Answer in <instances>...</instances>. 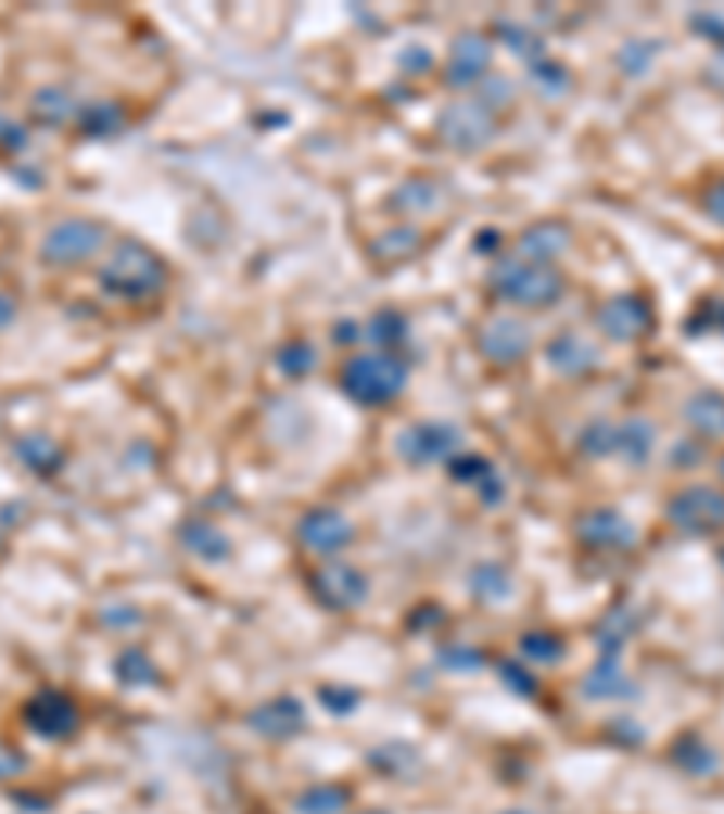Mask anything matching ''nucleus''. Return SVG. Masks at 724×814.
I'll return each mask as SVG.
<instances>
[{
  "label": "nucleus",
  "mask_w": 724,
  "mask_h": 814,
  "mask_svg": "<svg viewBox=\"0 0 724 814\" xmlns=\"http://www.w3.org/2000/svg\"><path fill=\"white\" fill-rule=\"evenodd\" d=\"M99 282L113 297H127V301H142L160 293V287L167 282L164 260H160L153 250L142 243H120L110 254V260L99 271Z\"/></svg>",
  "instance_id": "nucleus-1"
},
{
  "label": "nucleus",
  "mask_w": 724,
  "mask_h": 814,
  "mask_svg": "<svg viewBox=\"0 0 724 814\" xmlns=\"http://www.w3.org/2000/svg\"><path fill=\"white\" fill-rule=\"evenodd\" d=\"M341 387L359 406H384L406 387V363L392 352L352 355L341 369Z\"/></svg>",
  "instance_id": "nucleus-2"
},
{
  "label": "nucleus",
  "mask_w": 724,
  "mask_h": 814,
  "mask_svg": "<svg viewBox=\"0 0 724 814\" xmlns=\"http://www.w3.org/2000/svg\"><path fill=\"white\" fill-rule=\"evenodd\" d=\"M493 290L522 308H547L566 293V282L544 260H504L493 268Z\"/></svg>",
  "instance_id": "nucleus-3"
},
{
  "label": "nucleus",
  "mask_w": 724,
  "mask_h": 814,
  "mask_svg": "<svg viewBox=\"0 0 724 814\" xmlns=\"http://www.w3.org/2000/svg\"><path fill=\"white\" fill-rule=\"evenodd\" d=\"M670 525L688 536H710L724 529V493L710 485H688L670 499L666 507Z\"/></svg>",
  "instance_id": "nucleus-4"
},
{
  "label": "nucleus",
  "mask_w": 724,
  "mask_h": 814,
  "mask_svg": "<svg viewBox=\"0 0 724 814\" xmlns=\"http://www.w3.org/2000/svg\"><path fill=\"white\" fill-rule=\"evenodd\" d=\"M105 243V228L88 217H66V221L51 225L45 243H40V257L51 265H80L91 254H99Z\"/></svg>",
  "instance_id": "nucleus-5"
},
{
  "label": "nucleus",
  "mask_w": 724,
  "mask_h": 814,
  "mask_svg": "<svg viewBox=\"0 0 724 814\" xmlns=\"http://www.w3.org/2000/svg\"><path fill=\"white\" fill-rule=\"evenodd\" d=\"M460 449V431L449 428L442 420H424L414 423L398 434V453L406 456L409 463H439V460H453Z\"/></svg>",
  "instance_id": "nucleus-6"
},
{
  "label": "nucleus",
  "mask_w": 724,
  "mask_h": 814,
  "mask_svg": "<svg viewBox=\"0 0 724 814\" xmlns=\"http://www.w3.org/2000/svg\"><path fill=\"white\" fill-rule=\"evenodd\" d=\"M598 330L612 341H637L652 330V308L648 301L634 297V293H620V297L605 301L598 311Z\"/></svg>",
  "instance_id": "nucleus-7"
},
{
  "label": "nucleus",
  "mask_w": 724,
  "mask_h": 814,
  "mask_svg": "<svg viewBox=\"0 0 724 814\" xmlns=\"http://www.w3.org/2000/svg\"><path fill=\"white\" fill-rule=\"evenodd\" d=\"M23 716H26V724L45 738H69L80 724L77 705H73L69 695H62V691L34 695V699L26 702Z\"/></svg>",
  "instance_id": "nucleus-8"
},
{
  "label": "nucleus",
  "mask_w": 724,
  "mask_h": 814,
  "mask_svg": "<svg viewBox=\"0 0 724 814\" xmlns=\"http://www.w3.org/2000/svg\"><path fill=\"white\" fill-rule=\"evenodd\" d=\"M479 344H482V355L490 358V363L515 366L529 355L533 333H529V326L522 319H507V315H500V319H490L482 326Z\"/></svg>",
  "instance_id": "nucleus-9"
},
{
  "label": "nucleus",
  "mask_w": 724,
  "mask_h": 814,
  "mask_svg": "<svg viewBox=\"0 0 724 814\" xmlns=\"http://www.w3.org/2000/svg\"><path fill=\"white\" fill-rule=\"evenodd\" d=\"M316 594L327 608H338V612H348V608H359L370 594V583L359 569L344 561H330L327 569L316 572Z\"/></svg>",
  "instance_id": "nucleus-10"
},
{
  "label": "nucleus",
  "mask_w": 724,
  "mask_h": 814,
  "mask_svg": "<svg viewBox=\"0 0 724 814\" xmlns=\"http://www.w3.org/2000/svg\"><path fill=\"white\" fill-rule=\"evenodd\" d=\"M352 536H355V529H352V521L341 514V510L316 507V510H308V514L301 518V543H305L308 550L322 554V558L341 554L352 543Z\"/></svg>",
  "instance_id": "nucleus-11"
},
{
  "label": "nucleus",
  "mask_w": 724,
  "mask_h": 814,
  "mask_svg": "<svg viewBox=\"0 0 724 814\" xmlns=\"http://www.w3.org/2000/svg\"><path fill=\"white\" fill-rule=\"evenodd\" d=\"M493 135H496V124L490 119V113L474 102H457L442 113V138H446L449 145H457L460 152L482 149Z\"/></svg>",
  "instance_id": "nucleus-12"
},
{
  "label": "nucleus",
  "mask_w": 724,
  "mask_h": 814,
  "mask_svg": "<svg viewBox=\"0 0 724 814\" xmlns=\"http://www.w3.org/2000/svg\"><path fill=\"white\" fill-rule=\"evenodd\" d=\"M251 721V727L257 735L265 738H276V742H283V738H294L305 732V705H301L297 699H290V695H279V699H268L262 702L257 710L246 716Z\"/></svg>",
  "instance_id": "nucleus-13"
},
{
  "label": "nucleus",
  "mask_w": 724,
  "mask_h": 814,
  "mask_svg": "<svg viewBox=\"0 0 724 814\" xmlns=\"http://www.w3.org/2000/svg\"><path fill=\"white\" fill-rule=\"evenodd\" d=\"M580 536H583L587 547H612V550L634 547V539H637L631 521H626L620 510H612V507H598V510H590V514H583L580 518Z\"/></svg>",
  "instance_id": "nucleus-14"
},
{
  "label": "nucleus",
  "mask_w": 724,
  "mask_h": 814,
  "mask_svg": "<svg viewBox=\"0 0 724 814\" xmlns=\"http://www.w3.org/2000/svg\"><path fill=\"white\" fill-rule=\"evenodd\" d=\"M580 691H583V699H601V702H609V699H634L637 684H634V677L615 659H601L598 666H590L587 677L580 681Z\"/></svg>",
  "instance_id": "nucleus-15"
},
{
  "label": "nucleus",
  "mask_w": 724,
  "mask_h": 814,
  "mask_svg": "<svg viewBox=\"0 0 724 814\" xmlns=\"http://www.w3.org/2000/svg\"><path fill=\"white\" fill-rule=\"evenodd\" d=\"M485 69H490V43H485L479 33L457 37V43H453V51H449V84L468 87L479 80Z\"/></svg>",
  "instance_id": "nucleus-16"
},
{
  "label": "nucleus",
  "mask_w": 724,
  "mask_h": 814,
  "mask_svg": "<svg viewBox=\"0 0 724 814\" xmlns=\"http://www.w3.org/2000/svg\"><path fill=\"white\" fill-rule=\"evenodd\" d=\"M178 539H181V547L189 554H196L200 561H225L232 554V539L225 536L218 525H211V521H186Z\"/></svg>",
  "instance_id": "nucleus-17"
},
{
  "label": "nucleus",
  "mask_w": 724,
  "mask_h": 814,
  "mask_svg": "<svg viewBox=\"0 0 724 814\" xmlns=\"http://www.w3.org/2000/svg\"><path fill=\"white\" fill-rule=\"evenodd\" d=\"M547 358H550V366L569 377H580L598 366V352H594L580 333H558L555 341L547 344Z\"/></svg>",
  "instance_id": "nucleus-18"
},
{
  "label": "nucleus",
  "mask_w": 724,
  "mask_h": 814,
  "mask_svg": "<svg viewBox=\"0 0 724 814\" xmlns=\"http://www.w3.org/2000/svg\"><path fill=\"white\" fill-rule=\"evenodd\" d=\"M685 420L707 438H724V395L702 387L685 402Z\"/></svg>",
  "instance_id": "nucleus-19"
},
{
  "label": "nucleus",
  "mask_w": 724,
  "mask_h": 814,
  "mask_svg": "<svg viewBox=\"0 0 724 814\" xmlns=\"http://www.w3.org/2000/svg\"><path fill=\"white\" fill-rule=\"evenodd\" d=\"M656 449V428L648 420H626L623 428H615V453L626 463L642 467Z\"/></svg>",
  "instance_id": "nucleus-20"
},
{
  "label": "nucleus",
  "mask_w": 724,
  "mask_h": 814,
  "mask_svg": "<svg viewBox=\"0 0 724 814\" xmlns=\"http://www.w3.org/2000/svg\"><path fill=\"white\" fill-rule=\"evenodd\" d=\"M637 629V615L631 612V608H612L609 615L598 623V648L605 659H615L620 651L626 648V640L634 637Z\"/></svg>",
  "instance_id": "nucleus-21"
},
{
  "label": "nucleus",
  "mask_w": 724,
  "mask_h": 814,
  "mask_svg": "<svg viewBox=\"0 0 724 814\" xmlns=\"http://www.w3.org/2000/svg\"><path fill=\"white\" fill-rule=\"evenodd\" d=\"M15 453H18V460L37 474H51L62 463V449L51 438H45V434H26V438L15 445Z\"/></svg>",
  "instance_id": "nucleus-22"
},
{
  "label": "nucleus",
  "mask_w": 724,
  "mask_h": 814,
  "mask_svg": "<svg viewBox=\"0 0 724 814\" xmlns=\"http://www.w3.org/2000/svg\"><path fill=\"white\" fill-rule=\"evenodd\" d=\"M566 250V228L561 225H536L522 236V254L533 260H547Z\"/></svg>",
  "instance_id": "nucleus-23"
},
{
  "label": "nucleus",
  "mask_w": 724,
  "mask_h": 814,
  "mask_svg": "<svg viewBox=\"0 0 724 814\" xmlns=\"http://www.w3.org/2000/svg\"><path fill=\"white\" fill-rule=\"evenodd\" d=\"M352 792L344 786H312L297 797V811L301 814H341L348 807Z\"/></svg>",
  "instance_id": "nucleus-24"
},
{
  "label": "nucleus",
  "mask_w": 724,
  "mask_h": 814,
  "mask_svg": "<svg viewBox=\"0 0 724 814\" xmlns=\"http://www.w3.org/2000/svg\"><path fill=\"white\" fill-rule=\"evenodd\" d=\"M471 590L485 597V601H500L511 594V575H507L496 561H482L471 569Z\"/></svg>",
  "instance_id": "nucleus-25"
},
{
  "label": "nucleus",
  "mask_w": 724,
  "mask_h": 814,
  "mask_svg": "<svg viewBox=\"0 0 724 814\" xmlns=\"http://www.w3.org/2000/svg\"><path fill=\"white\" fill-rule=\"evenodd\" d=\"M370 764L381 767L384 775H409V771L420 764V753H417L414 746H406V742H392V746L373 749Z\"/></svg>",
  "instance_id": "nucleus-26"
},
{
  "label": "nucleus",
  "mask_w": 724,
  "mask_h": 814,
  "mask_svg": "<svg viewBox=\"0 0 724 814\" xmlns=\"http://www.w3.org/2000/svg\"><path fill=\"white\" fill-rule=\"evenodd\" d=\"M116 677H120L124 684H131V688H138V684L156 681V666L142 648H124L120 659H116Z\"/></svg>",
  "instance_id": "nucleus-27"
},
{
  "label": "nucleus",
  "mask_w": 724,
  "mask_h": 814,
  "mask_svg": "<svg viewBox=\"0 0 724 814\" xmlns=\"http://www.w3.org/2000/svg\"><path fill=\"white\" fill-rule=\"evenodd\" d=\"M674 760L685 771H691V775H710V771H717V753H713L707 742H699V738H685V742H677Z\"/></svg>",
  "instance_id": "nucleus-28"
},
{
  "label": "nucleus",
  "mask_w": 724,
  "mask_h": 814,
  "mask_svg": "<svg viewBox=\"0 0 724 814\" xmlns=\"http://www.w3.org/2000/svg\"><path fill=\"white\" fill-rule=\"evenodd\" d=\"M34 113L45 119V124L59 127V124H66V119L73 116V102H69L66 91H59V87H48V91H40L34 98Z\"/></svg>",
  "instance_id": "nucleus-29"
},
{
  "label": "nucleus",
  "mask_w": 724,
  "mask_h": 814,
  "mask_svg": "<svg viewBox=\"0 0 724 814\" xmlns=\"http://www.w3.org/2000/svg\"><path fill=\"white\" fill-rule=\"evenodd\" d=\"M116 127H120V109H113V105H91L80 113L84 135H113Z\"/></svg>",
  "instance_id": "nucleus-30"
},
{
  "label": "nucleus",
  "mask_w": 724,
  "mask_h": 814,
  "mask_svg": "<svg viewBox=\"0 0 724 814\" xmlns=\"http://www.w3.org/2000/svg\"><path fill=\"white\" fill-rule=\"evenodd\" d=\"M395 200L403 203L406 211H428V206H435V200H439V185L435 181H409L398 189Z\"/></svg>",
  "instance_id": "nucleus-31"
},
{
  "label": "nucleus",
  "mask_w": 724,
  "mask_h": 814,
  "mask_svg": "<svg viewBox=\"0 0 724 814\" xmlns=\"http://www.w3.org/2000/svg\"><path fill=\"white\" fill-rule=\"evenodd\" d=\"M522 651L533 662H539V666H544V662H558L561 656H566V645H561L558 637H550V634H529L522 640Z\"/></svg>",
  "instance_id": "nucleus-32"
},
{
  "label": "nucleus",
  "mask_w": 724,
  "mask_h": 814,
  "mask_svg": "<svg viewBox=\"0 0 724 814\" xmlns=\"http://www.w3.org/2000/svg\"><path fill=\"white\" fill-rule=\"evenodd\" d=\"M442 662L453 670V673H474V670H482V662H485V656L479 648H471V645H449V648H442Z\"/></svg>",
  "instance_id": "nucleus-33"
},
{
  "label": "nucleus",
  "mask_w": 724,
  "mask_h": 814,
  "mask_svg": "<svg viewBox=\"0 0 724 814\" xmlns=\"http://www.w3.org/2000/svg\"><path fill=\"white\" fill-rule=\"evenodd\" d=\"M449 474L457 478V482L482 485V482H490L496 471L490 467V460H479V456H463V460H449Z\"/></svg>",
  "instance_id": "nucleus-34"
},
{
  "label": "nucleus",
  "mask_w": 724,
  "mask_h": 814,
  "mask_svg": "<svg viewBox=\"0 0 724 814\" xmlns=\"http://www.w3.org/2000/svg\"><path fill=\"white\" fill-rule=\"evenodd\" d=\"M276 363H279V369H283V373L301 377V373H308V369H312V363H316V355H312L308 344H294V347H283Z\"/></svg>",
  "instance_id": "nucleus-35"
},
{
  "label": "nucleus",
  "mask_w": 724,
  "mask_h": 814,
  "mask_svg": "<svg viewBox=\"0 0 724 814\" xmlns=\"http://www.w3.org/2000/svg\"><path fill=\"white\" fill-rule=\"evenodd\" d=\"M583 449L594 453V456L615 453V428H609V423H594V428L583 431Z\"/></svg>",
  "instance_id": "nucleus-36"
},
{
  "label": "nucleus",
  "mask_w": 724,
  "mask_h": 814,
  "mask_svg": "<svg viewBox=\"0 0 724 814\" xmlns=\"http://www.w3.org/2000/svg\"><path fill=\"white\" fill-rule=\"evenodd\" d=\"M656 54V43H626V48L620 51V65L626 73H645L648 62H652Z\"/></svg>",
  "instance_id": "nucleus-37"
},
{
  "label": "nucleus",
  "mask_w": 724,
  "mask_h": 814,
  "mask_svg": "<svg viewBox=\"0 0 724 814\" xmlns=\"http://www.w3.org/2000/svg\"><path fill=\"white\" fill-rule=\"evenodd\" d=\"M533 76H536V80H539V84H544V87H547V91H550V94H558V91H561V87H566V84H569V76H566V69H561V65H555V62H550V59H539V62H533Z\"/></svg>",
  "instance_id": "nucleus-38"
},
{
  "label": "nucleus",
  "mask_w": 724,
  "mask_h": 814,
  "mask_svg": "<svg viewBox=\"0 0 724 814\" xmlns=\"http://www.w3.org/2000/svg\"><path fill=\"white\" fill-rule=\"evenodd\" d=\"M322 705H327V710H333V713H348V710H355V705H359V691H352V688H322Z\"/></svg>",
  "instance_id": "nucleus-39"
},
{
  "label": "nucleus",
  "mask_w": 724,
  "mask_h": 814,
  "mask_svg": "<svg viewBox=\"0 0 724 814\" xmlns=\"http://www.w3.org/2000/svg\"><path fill=\"white\" fill-rule=\"evenodd\" d=\"M0 145H4L8 152L26 149V127L15 124V119H4V116H0Z\"/></svg>",
  "instance_id": "nucleus-40"
},
{
  "label": "nucleus",
  "mask_w": 724,
  "mask_h": 814,
  "mask_svg": "<svg viewBox=\"0 0 724 814\" xmlns=\"http://www.w3.org/2000/svg\"><path fill=\"white\" fill-rule=\"evenodd\" d=\"M500 677H504V684H511V688H515L518 695L536 691V677H533L529 670H522V666H504Z\"/></svg>",
  "instance_id": "nucleus-41"
},
{
  "label": "nucleus",
  "mask_w": 724,
  "mask_h": 814,
  "mask_svg": "<svg viewBox=\"0 0 724 814\" xmlns=\"http://www.w3.org/2000/svg\"><path fill=\"white\" fill-rule=\"evenodd\" d=\"M702 206H707V214L713 217V221L724 225V178L710 185L707 195H702Z\"/></svg>",
  "instance_id": "nucleus-42"
},
{
  "label": "nucleus",
  "mask_w": 724,
  "mask_h": 814,
  "mask_svg": "<svg viewBox=\"0 0 724 814\" xmlns=\"http://www.w3.org/2000/svg\"><path fill=\"white\" fill-rule=\"evenodd\" d=\"M504 40H511V48H518V51H525V48H536V51H539V40H536V33H529V29L507 26Z\"/></svg>",
  "instance_id": "nucleus-43"
},
{
  "label": "nucleus",
  "mask_w": 724,
  "mask_h": 814,
  "mask_svg": "<svg viewBox=\"0 0 724 814\" xmlns=\"http://www.w3.org/2000/svg\"><path fill=\"white\" fill-rule=\"evenodd\" d=\"M15 315H18L15 301L8 297V293H0V330H8V326L15 322Z\"/></svg>",
  "instance_id": "nucleus-44"
},
{
  "label": "nucleus",
  "mask_w": 724,
  "mask_h": 814,
  "mask_svg": "<svg viewBox=\"0 0 724 814\" xmlns=\"http://www.w3.org/2000/svg\"><path fill=\"white\" fill-rule=\"evenodd\" d=\"M403 65H406L409 73H417V69L424 73L428 65H431V54H428V51H406V62H403Z\"/></svg>",
  "instance_id": "nucleus-45"
},
{
  "label": "nucleus",
  "mask_w": 724,
  "mask_h": 814,
  "mask_svg": "<svg viewBox=\"0 0 724 814\" xmlns=\"http://www.w3.org/2000/svg\"><path fill=\"white\" fill-rule=\"evenodd\" d=\"M384 322H392V319H388V315H384ZM373 333H377V336H384V341H388V336H403V333H406V326L398 322V319H395V326H381V322H373Z\"/></svg>",
  "instance_id": "nucleus-46"
},
{
  "label": "nucleus",
  "mask_w": 724,
  "mask_h": 814,
  "mask_svg": "<svg viewBox=\"0 0 724 814\" xmlns=\"http://www.w3.org/2000/svg\"><path fill=\"white\" fill-rule=\"evenodd\" d=\"M485 98H490V102H504V98H511V84L493 80V84H490V91H485Z\"/></svg>",
  "instance_id": "nucleus-47"
},
{
  "label": "nucleus",
  "mask_w": 724,
  "mask_h": 814,
  "mask_svg": "<svg viewBox=\"0 0 724 814\" xmlns=\"http://www.w3.org/2000/svg\"><path fill=\"white\" fill-rule=\"evenodd\" d=\"M717 326H721V330H724V308L717 311Z\"/></svg>",
  "instance_id": "nucleus-48"
},
{
  "label": "nucleus",
  "mask_w": 724,
  "mask_h": 814,
  "mask_svg": "<svg viewBox=\"0 0 724 814\" xmlns=\"http://www.w3.org/2000/svg\"><path fill=\"white\" fill-rule=\"evenodd\" d=\"M504 814H533V811H504Z\"/></svg>",
  "instance_id": "nucleus-49"
},
{
  "label": "nucleus",
  "mask_w": 724,
  "mask_h": 814,
  "mask_svg": "<svg viewBox=\"0 0 724 814\" xmlns=\"http://www.w3.org/2000/svg\"><path fill=\"white\" fill-rule=\"evenodd\" d=\"M363 814H384V811H363Z\"/></svg>",
  "instance_id": "nucleus-50"
},
{
  "label": "nucleus",
  "mask_w": 724,
  "mask_h": 814,
  "mask_svg": "<svg viewBox=\"0 0 724 814\" xmlns=\"http://www.w3.org/2000/svg\"><path fill=\"white\" fill-rule=\"evenodd\" d=\"M721 478H724V456H721Z\"/></svg>",
  "instance_id": "nucleus-51"
}]
</instances>
